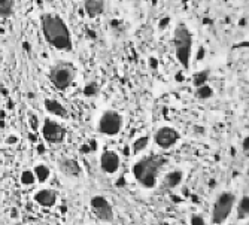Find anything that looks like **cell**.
I'll use <instances>...</instances> for the list:
<instances>
[{
  "mask_svg": "<svg viewBox=\"0 0 249 225\" xmlns=\"http://www.w3.org/2000/svg\"><path fill=\"white\" fill-rule=\"evenodd\" d=\"M148 143H149V139H148V136H142V137H139L137 140L133 143V149H134V152L143 151V149L148 146Z\"/></svg>",
  "mask_w": 249,
  "mask_h": 225,
  "instance_id": "ffe728a7",
  "label": "cell"
},
{
  "mask_svg": "<svg viewBox=\"0 0 249 225\" xmlns=\"http://www.w3.org/2000/svg\"><path fill=\"white\" fill-rule=\"evenodd\" d=\"M30 127H32L33 130H36V128L39 127V125H37V118H36V115H33V113L30 115Z\"/></svg>",
  "mask_w": 249,
  "mask_h": 225,
  "instance_id": "d4e9b609",
  "label": "cell"
},
{
  "mask_svg": "<svg viewBox=\"0 0 249 225\" xmlns=\"http://www.w3.org/2000/svg\"><path fill=\"white\" fill-rule=\"evenodd\" d=\"M203 55H205V49H203V48H201V49H200V52H198L197 58H198V60H201V58H203Z\"/></svg>",
  "mask_w": 249,
  "mask_h": 225,
  "instance_id": "4dcf8cb0",
  "label": "cell"
},
{
  "mask_svg": "<svg viewBox=\"0 0 249 225\" xmlns=\"http://www.w3.org/2000/svg\"><path fill=\"white\" fill-rule=\"evenodd\" d=\"M14 5H15L14 0H0V17H11L14 12Z\"/></svg>",
  "mask_w": 249,
  "mask_h": 225,
  "instance_id": "2e32d148",
  "label": "cell"
},
{
  "mask_svg": "<svg viewBox=\"0 0 249 225\" xmlns=\"http://www.w3.org/2000/svg\"><path fill=\"white\" fill-rule=\"evenodd\" d=\"M248 215H249V198L243 197L240 200V203H239V206H237V216H239V219H245V218H248Z\"/></svg>",
  "mask_w": 249,
  "mask_h": 225,
  "instance_id": "ac0fdd59",
  "label": "cell"
},
{
  "mask_svg": "<svg viewBox=\"0 0 249 225\" xmlns=\"http://www.w3.org/2000/svg\"><path fill=\"white\" fill-rule=\"evenodd\" d=\"M91 207L99 219H102L104 222H111L113 219V210H112L111 204L102 195H95L91 198Z\"/></svg>",
  "mask_w": 249,
  "mask_h": 225,
  "instance_id": "ba28073f",
  "label": "cell"
},
{
  "mask_svg": "<svg viewBox=\"0 0 249 225\" xmlns=\"http://www.w3.org/2000/svg\"><path fill=\"white\" fill-rule=\"evenodd\" d=\"M169 23H170V18H169V17H166L164 19H161V21H160V27H161V28H164V27L167 26Z\"/></svg>",
  "mask_w": 249,
  "mask_h": 225,
  "instance_id": "4316f807",
  "label": "cell"
},
{
  "mask_svg": "<svg viewBox=\"0 0 249 225\" xmlns=\"http://www.w3.org/2000/svg\"><path fill=\"white\" fill-rule=\"evenodd\" d=\"M75 67L73 64H70L67 61H60L57 63L51 69L49 79H51L52 85L58 90H66L72 85L73 79H75Z\"/></svg>",
  "mask_w": 249,
  "mask_h": 225,
  "instance_id": "277c9868",
  "label": "cell"
},
{
  "mask_svg": "<svg viewBox=\"0 0 249 225\" xmlns=\"http://www.w3.org/2000/svg\"><path fill=\"white\" fill-rule=\"evenodd\" d=\"M243 151H245V154H248V151H249V137H246L245 140H243Z\"/></svg>",
  "mask_w": 249,
  "mask_h": 225,
  "instance_id": "484cf974",
  "label": "cell"
},
{
  "mask_svg": "<svg viewBox=\"0 0 249 225\" xmlns=\"http://www.w3.org/2000/svg\"><path fill=\"white\" fill-rule=\"evenodd\" d=\"M212 94H213L212 88L207 87V85H201V87H198L197 93H196V95H197L198 98H209V97H212Z\"/></svg>",
  "mask_w": 249,
  "mask_h": 225,
  "instance_id": "44dd1931",
  "label": "cell"
},
{
  "mask_svg": "<svg viewBox=\"0 0 249 225\" xmlns=\"http://www.w3.org/2000/svg\"><path fill=\"white\" fill-rule=\"evenodd\" d=\"M207 76H209V72L207 70H203V72H200V73H196L194 75V78H192V84H194V87H201V85H205V82L207 81Z\"/></svg>",
  "mask_w": 249,
  "mask_h": 225,
  "instance_id": "d6986e66",
  "label": "cell"
},
{
  "mask_svg": "<svg viewBox=\"0 0 249 225\" xmlns=\"http://www.w3.org/2000/svg\"><path fill=\"white\" fill-rule=\"evenodd\" d=\"M33 173H35V177H37V181L40 182V183H43V182L48 181V177H49V169L46 165L39 164L35 167Z\"/></svg>",
  "mask_w": 249,
  "mask_h": 225,
  "instance_id": "e0dca14e",
  "label": "cell"
},
{
  "mask_svg": "<svg viewBox=\"0 0 249 225\" xmlns=\"http://www.w3.org/2000/svg\"><path fill=\"white\" fill-rule=\"evenodd\" d=\"M122 127V116L115 110H108L102 115L99 121V131L106 136H115L121 131Z\"/></svg>",
  "mask_w": 249,
  "mask_h": 225,
  "instance_id": "8992f818",
  "label": "cell"
},
{
  "mask_svg": "<svg viewBox=\"0 0 249 225\" xmlns=\"http://www.w3.org/2000/svg\"><path fill=\"white\" fill-rule=\"evenodd\" d=\"M122 183H124V177H121V179H120V182H118V186H124Z\"/></svg>",
  "mask_w": 249,
  "mask_h": 225,
  "instance_id": "836d02e7",
  "label": "cell"
},
{
  "mask_svg": "<svg viewBox=\"0 0 249 225\" xmlns=\"http://www.w3.org/2000/svg\"><path fill=\"white\" fill-rule=\"evenodd\" d=\"M58 194L52 190H40L35 194V201L42 207H52L57 203Z\"/></svg>",
  "mask_w": 249,
  "mask_h": 225,
  "instance_id": "8fae6325",
  "label": "cell"
},
{
  "mask_svg": "<svg viewBox=\"0 0 249 225\" xmlns=\"http://www.w3.org/2000/svg\"><path fill=\"white\" fill-rule=\"evenodd\" d=\"M179 140V133L172 127H161L155 133V143L163 149L173 146Z\"/></svg>",
  "mask_w": 249,
  "mask_h": 225,
  "instance_id": "9c48e42d",
  "label": "cell"
},
{
  "mask_svg": "<svg viewBox=\"0 0 249 225\" xmlns=\"http://www.w3.org/2000/svg\"><path fill=\"white\" fill-rule=\"evenodd\" d=\"M45 109H46L49 113L57 115V116H66V115H67L66 109H64V106H63L60 102H57V100H51V98L45 100Z\"/></svg>",
  "mask_w": 249,
  "mask_h": 225,
  "instance_id": "5bb4252c",
  "label": "cell"
},
{
  "mask_svg": "<svg viewBox=\"0 0 249 225\" xmlns=\"http://www.w3.org/2000/svg\"><path fill=\"white\" fill-rule=\"evenodd\" d=\"M8 142L9 143H15V142H17V139L14 137V136H11V139H8Z\"/></svg>",
  "mask_w": 249,
  "mask_h": 225,
  "instance_id": "d6a6232c",
  "label": "cell"
},
{
  "mask_svg": "<svg viewBox=\"0 0 249 225\" xmlns=\"http://www.w3.org/2000/svg\"><path fill=\"white\" fill-rule=\"evenodd\" d=\"M84 94L88 95V97L90 95H95L97 94V84H94V82L93 84H88L85 87V90H84Z\"/></svg>",
  "mask_w": 249,
  "mask_h": 225,
  "instance_id": "603a6c76",
  "label": "cell"
},
{
  "mask_svg": "<svg viewBox=\"0 0 249 225\" xmlns=\"http://www.w3.org/2000/svg\"><path fill=\"white\" fill-rule=\"evenodd\" d=\"M84 8H85V12L88 14V17H99L104 10V2L103 0H85Z\"/></svg>",
  "mask_w": 249,
  "mask_h": 225,
  "instance_id": "7c38bea8",
  "label": "cell"
},
{
  "mask_svg": "<svg viewBox=\"0 0 249 225\" xmlns=\"http://www.w3.org/2000/svg\"><path fill=\"white\" fill-rule=\"evenodd\" d=\"M42 134L46 142H49V143H60L64 139L66 130L61 127L58 122L52 121V119H45L43 121Z\"/></svg>",
  "mask_w": 249,
  "mask_h": 225,
  "instance_id": "52a82bcc",
  "label": "cell"
},
{
  "mask_svg": "<svg viewBox=\"0 0 249 225\" xmlns=\"http://www.w3.org/2000/svg\"><path fill=\"white\" fill-rule=\"evenodd\" d=\"M239 24H240V26H245V24H246V19H245V18H242V19H240V23H239Z\"/></svg>",
  "mask_w": 249,
  "mask_h": 225,
  "instance_id": "e575fe53",
  "label": "cell"
},
{
  "mask_svg": "<svg viewBox=\"0 0 249 225\" xmlns=\"http://www.w3.org/2000/svg\"><path fill=\"white\" fill-rule=\"evenodd\" d=\"M37 152H39V154H43V152H45V146H43V145H37Z\"/></svg>",
  "mask_w": 249,
  "mask_h": 225,
  "instance_id": "f1b7e54d",
  "label": "cell"
},
{
  "mask_svg": "<svg viewBox=\"0 0 249 225\" xmlns=\"http://www.w3.org/2000/svg\"><path fill=\"white\" fill-rule=\"evenodd\" d=\"M180 182H182V172L180 170H175V172H170L164 176V185L166 188H175L178 186Z\"/></svg>",
  "mask_w": 249,
  "mask_h": 225,
  "instance_id": "9a60e30c",
  "label": "cell"
},
{
  "mask_svg": "<svg viewBox=\"0 0 249 225\" xmlns=\"http://www.w3.org/2000/svg\"><path fill=\"white\" fill-rule=\"evenodd\" d=\"M35 182V173L32 170H24L21 173V183L23 185H33Z\"/></svg>",
  "mask_w": 249,
  "mask_h": 225,
  "instance_id": "7402d4cb",
  "label": "cell"
},
{
  "mask_svg": "<svg viewBox=\"0 0 249 225\" xmlns=\"http://www.w3.org/2000/svg\"><path fill=\"white\" fill-rule=\"evenodd\" d=\"M23 46H24V49H26L27 52H32V48H30V45L27 44V42H24V44H23Z\"/></svg>",
  "mask_w": 249,
  "mask_h": 225,
  "instance_id": "f546056e",
  "label": "cell"
},
{
  "mask_svg": "<svg viewBox=\"0 0 249 225\" xmlns=\"http://www.w3.org/2000/svg\"><path fill=\"white\" fill-rule=\"evenodd\" d=\"M149 64H151V67H152V69H157V64H158V63H157L155 58H151V60H149Z\"/></svg>",
  "mask_w": 249,
  "mask_h": 225,
  "instance_id": "83f0119b",
  "label": "cell"
},
{
  "mask_svg": "<svg viewBox=\"0 0 249 225\" xmlns=\"http://www.w3.org/2000/svg\"><path fill=\"white\" fill-rule=\"evenodd\" d=\"M236 203V197L231 192H222L213 204V210H212V221L213 224H221L224 222L228 215L231 213V209Z\"/></svg>",
  "mask_w": 249,
  "mask_h": 225,
  "instance_id": "5b68a950",
  "label": "cell"
},
{
  "mask_svg": "<svg viewBox=\"0 0 249 225\" xmlns=\"http://www.w3.org/2000/svg\"><path fill=\"white\" fill-rule=\"evenodd\" d=\"M173 44H175V51L179 63L184 67L189 66V57H191V46H192V37L189 33L188 27L185 24H179L175 30L173 36Z\"/></svg>",
  "mask_w": 249,
  "mask_h": 225,
  "instance_id": "3957f363",
  "label": "cell"
},
{
  "mask_svg": "<svg viewBox=\"0 0 249 225\" xmlns=\"http://www.w3.org/2000/svg\"><path fill=\"white\" fill-rule=\"evenodd\" d=\"M90 151H91V149H90V148H88V146H85V145L82 146V152H84V154H87V152H90Z\"/></svg>",
  "mask_w": 249,
  "mask_h": 225,
  "instance_id": "1f68e13d",
  "label": "cell"
},
{
  "mask_svg": "<svg viewBox=\"0 0 249 225\" xmlns=\"http://www.w3.org/2000/svg\"><path fill=\"white\" fill-rule=\"evenodd\" d=\"M191 225H205V221H203V218L201 216L194 215V216L191 218Z\"/></svg>",
  "mask_w": 249,
  "mask_h": 225,
  "instance_id": "cb8c5ba5",
  "label": "cell"
},
{
  "mask_svg": "<svg viewBox=\"0 0 249 225\" xmlns=\"http://www.w3.org/2000/svg\"><path fill=\"white\" fill-rule=\"evenodd\" d=\"M167 164V158L163 155H148L133 165V174L136 181L145 188H154L160 169Z\"/></svg>",
  "mask_w": 249,
  "mask_h": 225,
  "instance_id": "7a4b0ae2",
  "label": "cell"
},
{
  "mask_svg": "<svg viewBox=\"0 0 249 225\" xmlns=\"http://www.w3.org/2000/svg\"><path fill=\"white\" fill-rule=\"evenodd\" d=\"M100 165H102V170L106 173H116L120 169V156L113 151H104L100 156Z\"/></svg>",
  "mask_w": 249,
  "mask_h": 225,
  "instance_id": "30bf717a",
  "label": "cell"
},
{
  "mask_svg": "<svg viewBox=\"0 0 249 225\" xmlns=\"http://www.w3.org/2000/svg\"><path fill=\"white\" fill-rule=\"evenodd\" d=\"M42 33L46 42L61 51H72V37L66 23L55 14H45L40 19Z\"/></svg>",
  "mask_w": 249,
  "mask_h": 225,
  "instance_id": "6da1fadb",
  "label": "cell"
},
{
  "mask_svg": "<svg viewBox=\"0 0 249 225\" xmlns=\"http://www.w3.org/2000/svg\"><path fill=\"white\" fill-rule=\"evenodd\" d=\"M60 169L63 173L70 176V177H78L81 174V167L75 160H61Z\"/></svg>",
  "mask_w": 249,
  "mask_h": 225,
  "instance_id": "4fadbf2b",
  "label": "cell"
}]
</instances>
